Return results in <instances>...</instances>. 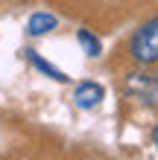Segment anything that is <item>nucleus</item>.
Listing matches in <instances>:
<instances>
[{"instance_id": "39448f33", "label": "nucleus", "mask_w": 158, "mask_h": 160, "mask_svg": "<svg viewBox=\"0 0 158 160\" xmlns=\"http://www.w3.org/2000/svg\"><path fill=\"white\" fill-rule=\"evenodd\" d=\"M26 58H30V64H32L35 70H41L47 79H53V82H62V84L68 82V73H64V70H59V67H53L50 61H44V58H41V55L35 52V50H26Z\"/></svg>"}, {"instance_id": "423d86ee", "label": "nucleus", "mask_w": 158, "mask_h": 160, "mask_svg": "<svg viewBox=\"0 0 158 160\" xmlns=\"http://www.w3.org/2000/svg\"><path fill=\"white\" fill-rule=\"evenodd\" d=\"M76 41H79V47L91 55V58H97V55L103 52V44H100V38H97V35L91 32V29H85V26H82V29L76 32Z\"/></svg>"}, {"instance_id": "7ed1b4c3", "label": "nucleus", "mask_w": 158, "mask_h": 160, "mask_svg": "<svg viewBox=\"0 0 158 160\" xmlns=\"http://www.w3.org/2000/svg\"><path fill=\"white\" fill-rule=\"evenodd\" d=\"M103 99H106V90L100 88L97 82H82V84H76V90H73V102H76V108H82V111L97 108Z\"/></svg>"}, {"instance_id": "20e7f679", "label": "nucleus", "mask_w": 158, "mask_h": 160, "mask_svg": "<svg viewBox=\"0 0 158 160\" xmlns=\"http://www.w3.org/2000/svg\"><path fill=\"white\" fill-rule=\"evenodd\" d=\"M59 26V18L50 15V12H32L30 21H26V32L30 35H47Z\"/></svg>"}, {"instance_id": "0eeeda50", "label": "nucleus", "mask_w": 158, "mask_h": 160, "mask_svg": "<svg viewBox=\"0 0 158 160\" xmlns=\"http://www.w3.org/2000/svg\"><path fill=\"white\" fill-rule=\"evenodd\" d=\"M152 143H155V148H158V125L152 128Z\"/></svg>"}, {"instance_id": "f03ea898", "label": "nucleus", "mask_w": 158, "mask_h": 160, "mask_svg": "<svg viewBox=\"0 0 158 160\" xmlns=\"http://www.w3.org/2000/svg\"><path fill=\"white\" fill-rule=\"evenodd\" d=\"M126 93L146 108H158V76L150 70H135L126 76Z\"/></svg>"}, {"instance_id": "f257e3e1", "label": "nucleus", "mask_w": 158, "mask_h": 160, "mask_svg": "<svg viewBox=\"0 0 158 160\" xmlns=\"http://www.w3.org/2000/svg\"><path fill=\"white\" fill-rule=\"evenodd\" d=\"M129 52L138 64H155L158 61V18L146 21L141 29L132 35Z\"/></svg>"}]
</instances>
